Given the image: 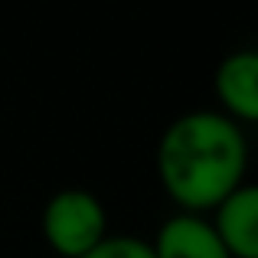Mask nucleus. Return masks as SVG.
<instances>
[{"instance_id": "obj_1", "label": "nucleus", "mask_w": 258, "mask_h": 258, "mask_svg": "<svg viewBox=\"0 0 258 258\" xmlns=\"http://www.w3.org/2000/svg\"><path fill=\"white\" fill-rule=\"evenodd\" d=\"M154 164L176 206L206 213L245 183L248 141L242 124L226 111L189 108L160 131Z\"/></svg>"}, {"instance_id": "obj_2", "label": "nucleus", "mask_w": 258, "mask_h": 258, "mask_svg": "<svg viewBox=\"0 0 258 258\" xmlns=\"http://www.w3.org/2000/svg\"><path fill=\"white\" fill-rule=\"evenodd\" d=\"M39 232L52 252L82 258L108 235V209L88 186H62L46 200Z\"/></svg>"}, {"instance_id": "obj_3", "label": "nucleus", "mask_w": 258, "mask_h": 258, "mask_svg": "<svg viewBox=\"0 0 258 258\" xmlns=\"http://www.w3.org/2000/svg\"><path fill=\"white\" fill-rule=\"evenodd\" d=\"M151 245L157 258H232L213 219L189 209H176L173 216H167Z\"/></svg>"}, {"instance_id": "obj_4", "label": "nucleus", "mask_w": 258, "mask_h": 258, "mask_svg": "<svg viewBox=\"0 0 258 258\" xmlns=\"http://www.w3.org/2000/svg\"><path fill=\"white\" fill-rule=\"evenodd\" d=\"M219 111L232 121H258V49L242 46L219 59L213 76Z\"/></svg>"}, {"instance_id": "obj_5", "label": "nucleus", "mask_w": 258, "mask_h": 258, "mask_svg": "<svg viewBox=\"0 0 258 258\" xmlns=\"http://www.w3.org/2000/svg\"><path fill=\"white\" fill-rule=\"evenodd\" d=\"M209 219L232 258H258V180L239 183Z\"/></svg>"}, {"instance_id": "obj_6", "label": "nucleus", "mask_w": 258, "mask_h": 258, "mask_svg": "<svg viewBox=\"0 0 258 258\" xmlns=\"http://www.w3.org/2000/svg\"><path fill=\"white\" fill-rule=\"evenodd\" d=\"M82 258H157L154 255L151 239L134 232H108L92 252H85Z\"/></svg>"}]
</instances>
